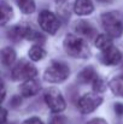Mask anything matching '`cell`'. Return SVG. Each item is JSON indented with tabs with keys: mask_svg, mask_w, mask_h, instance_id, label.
<instances>
[{
	"mask_svg": "<svg viewBox=\"0 0 123 124\" xmlns=\"http://www.w3.org/2000/svg\"><path fill=\"white\" fill-rule=\"evenodd\" d=\"M115 112L118 115V116H123V104L121 102H117V104H115Z\"/></svg>",
	"mask_w": 123,
	"mask_h": 124,
	"instance_id": "24",
	"label": "cell"
},
{
	"mask_svg": "<svg viewBox=\"0 0 123 124\" xmlns=\"http://www.w3.org/2000/svg\"><path fill=\"white\" fill-rule=\"evenodd\" d=\"M36 75H38L36 68L32 63H29L24 59L19 60L11 70L12 81H24L25 82L29 80H34V77Z\"/></svg>",
	"mask_w": 123,
	"mask_h": 124,
	"instance_id": "4",
	"label": "cell"
},
{
	"mask_svg": "<svg viewBox=\"0 0 123 124\" xmlns=\"http://www.w3.org/2000/svg\"><path fill=\"white\" fill-rule=\"evenodd\" d=\"M16 60V52L12 47H4L1 49V63L5 66H10Z\"/></svg>",
	"mask_w": 123,
	"mask_h": 124,
	"instance_id": "13",
	"label": "cell"
},
{
	"mask_svg": "<svg viewBox=\"0 0 123 124\" xmlns=\"http://www.w3.org/2000/svg\"><path fill=\"white\" fill-rule=\"evenodd\" d=\"M103 102V99L100 95H98L97 93H87L84 95H82L77 101V108L80 110V112L88 115L92 113L95 108H98Z\"/></svg>",
	"mask_w": 123,
	"mask_h": 124,
	"instance_id": "6",
	"label": "cell"
},
{
	"mask_svg": "<svg viewBox=\"0 0 123 124\" xmlns=\"http://www.w3.org/2000/svg\"><path fill=\"white\" fill-rule=\"evenodd\" d=\"M110 89L112 90V93L117 96H122L123 98V74L118 75L116 77H114L110 81Z\"/></svg>",
	"mask_w": 123,
	"mask_h": 124,
	"instance_id": "14",
	"label": "cell"
},
{
	"mask_svg": "<svg viewBox=\"0 0 123 124\" xmlns=\"http://www.w3.org/2000/svg\"><path fill=\"white\" fill-rule=\"evenodd\" d=\"M63 47H64V51L74 58L87 59L90 57V51H89L88 45L79 36L66 35L63 41Z\"/></svg>",
	"mask_w": 123,
	"mask_h": 124,
	"instance_id": "2",
	"label": "cell"
},
{
	"mask_svg": "<svg viewBox=\"0 0 123 124\" xmlns=\"http://www.w3.org/2000/svg\"><path fill=\"white\" fill-rule=\"evenodd\" d=\"M40 83L36 80H29V81H25V82L22 83V85L19 87V90H21V94L25 98H29V96H34L35 94L39 93L40 90Z\"/></svg>",
	"mask_w": 123,
	"mask_h": 124,
	"instance_id": "9",
	"label": "cell"
},
{
	"mask_svg": "<svg viewBox=\"0 0 123 124\" xmlns=\"http://www.w3.org/2000/svg\"><path fill=\"white\" fill-rule=\"evenodd\" d=\"M99 2H103V4H110V2H112L114 0H98Z\"/></svg>",
	"mask_w": 123,
	"mask_h": 124,
	"instance_id": "28",
	"label": "cell"
},
{
	"mask_svg": "<svg viewBox=\"0 0 123 124\" xmlns=\"http://www.w3.org/2000/svg\"><path fill=\"white\" fill-rule=\"evenodd\" d=\"M24 39H27L29 41H34V42H39L45 40L42 34H40L39 31H36L35 29H33L30 27H25V38Z\"/></svg>",
	"mask_w": 123,
	"mask_h": 124,
	"instance_id": "20",
	"label": "cell"
},
{
	"mask_svg": "<svg viewBox=\"0 0 123 124\" xmlns=\"http://www.w3.org/2000/svg\"><path fill=\"white\" fill-rule=\"evenodd\" d=\"M7 36L13 41H18L21 39H24L25 38V27L15 25V27L10 28V30L7 31Z\"/></svg>",
	"mask_w": 123,
	"mask_h": 124,
	"instance_id": "15",
	"label": "cell"
},
{
	"mask_svg": "<svg viewBox=\"0 0 123 124\" xmlns=\"http://www.w3.org/2000/svg\"><path fill=\"white\" fill-rule=\"evenodd\" d=\"M29 58L34 62H39L41 59H43L46 57V51L41 47L40 45H34L32 46V48L29 49Z\"/></svg>",
	"mask_w": 123,
	"mask_h": 124,
	"instance_id": "17",
	"label": "cell"
},
{
	"mask_svg": "<svg viewBox=\"0 0 123 124\" xmlns=\"http://www.w3.org/2000/svg\"><path fill=\"white\" fill-rule=\"evenodd\" d=\"M94 5L92 0H75L74 2V11L79 16H88L93 12Z\"/></svg>",
	"mask_w": 123,
	"mask_h": 124,
	"instance_id": "10",
	"label": "cell"
},
{
	"mask_svg": "<svg viewBox=\"0 0 123 124\" xmlns=\"http://www.w3.org/2000/svg\"><path fill=\"white\" fill-rule=\"evenodd\" d=\"M99 76L97 75L95 70L92 68V66H88V68H84L81 72L79 74V81L81 83H94V81L98 78Z\"/></svg>",
	"mask_w": 123,
	"mask_h": 124,
	"instance_id": "12",
	"label": "cell"
},
{
	"mask_svg": "<svg viewBox=\"0 0 123 124\" xmlns=\"http://www.w3.org/2000/svg\"><path fill=\"white\" fill-rule=\"evenodd\" d=\"M121 59H122V53L115 46H111L107 49L103 51L101 55H100V62L104 65H110V66L118 64L121 62Z\"/></svg>",
	"mask_w": 123,
	"mask_h": 124,
	"instance_id": "8",
	"label": "cell"
},
{
	"mask_svg": "<svg viewBox=\"0 0 123 124\" xmlns=\"http://www.w3.org/2000/svg\"><path fill=\"white\" fill-rule=\"evenodd\" d=\"M6 118H7V111L5 107H1V124L6 123Z\"/></svg>",
	"mask_w": 123,
	"mask_h": 124,
	"instance_id": "27",
	"label": "cell"
},
{
	"mask_svg": "<svg viewBox=\"0 0 123 124\" xmlns=\"http://www.w3.org/2000/svg\"><path fill=\"white\" fill-rule=\"evenodd\" d=\"M74 29H75V31L77 34H80V35L87 38V39H92L95 35V29L86 21H79L75 24Z\"/></svg>",
	"mask_w": 123,
	"mask_h": 124,
	"instance_id": "11",
	"label": "cell"
},
{
	"mask_svg": "<svg viewBox=\"0 0 123 124\" xmlns=\"http://www.w3.org/2000/svg\"><path fill=\"white\" fill-rule=\"evenodd\" d=\"M22 124H45V123L41 121L39 117H30V118L25 119Z\"/></svg>",
	"mask_w": 123,
	"mask_h": 124,
	"instance_id": "23",
	"label": "cell"
},
{
	"mask_svg": "<svg viewBox=\"0 0 123 124\" xmlns=\"http://www.w3.org/2000/svg\"><path fill=\"white\" fill-rule=\"evenodd\" d=\"M17 6L21 8V11L25 15H30L35 11V2L34 0H15Z\"/></svg>",
	"mask_w": 123,
	"mask_h": 124,
	"instance_id": "16",
	"label": "cell"
},
{
	"mask_svg": "<svg viewBox=\"0 0 123 124\" xmlns=\"http://www.w3.org/2000/svg\"><path fill=\"white\" fill-rule=\"evenodd\" d=\"M70 75L69 66L62 62H53L43 74V78L49 83H62L64 82Z\"/></svg>",
	"mask_w": 123,
	"mask_h": 124,
	"instance_id": "3",
	"label": "cell"
},
{
	"mask_svg": "<svg viewBox=\"0 0 123 124\" xmlns=\"http://www.w3.org/2000/svg\"><path fill=\"white\" fill-rule=\"evenodd\" d=\"M39 24H40L41 29L46 33H48L49 35H54L59 27H60V23H59V19L56 17L54 13H52L51 11L48 10H42L39 15Z\"/></svg>",
	"mask_w": 123,
	"mask_h": 124,
	"instance_id": "7",
	"label": "cell"
},
{
	"mask_svg": "<svg viewBox=\"0 0 123 124\" xmlns=\"http://www.w3.org/2000/svg\"><path fill=\"white\" fill-rule=\"evenodd\" d=\"M0 13H1V21H0V24L1 25H5L11 18H12V8L5 2V1H1V6H0Z\"/></svg>",
	"mask_w": 123,
	"mask_h": 124,
	"instance_id": "18",
	"label": "cell"
},
{
	"mask_svg": "<svg viewBox=\"0 0 123 124\" xmlns=\"http://www.w3.org/2000/svg\"><path fill=\"white\" fill-rule=\"evenodd\" d=\"M92 85H93L94 93H97V94H98V93H103V92H105V89H106V83L104 82V80L100 78V77H98Z\"/></svg>",
	"mask_w": 123,
	"mask_h": 124,
	"instance_id": "21",
	"label": "cell"
},
{
	"mask_svg": "<svg viewBox=\"0 0 123 124\" xmlns=\"http://www.w3.org/2000/svg\"><path fill=\"white\" fill-rule=\"evenodd\" d=\"M45 101L47 104V106L56 113H59V112H63L66 107V104H65V100H64V96L62 95V93L56 89V88H49L46 90L45 93Z\"/></svg>",
	"mask_w": 123,
	"mask_h": 124,
	"instance_id": "5",
	"label": "cell"
},
{
	"mask_svg": "<svg viewBox=\"0 0 123 124\" xmlns=\"http://www.w3.org/2000/svg\"><path fill=\"white\" fill-rule=\"evenodd\" d=\"M87 124H107L106 121H104L103 118H94L92 121H89Z\"/></svg>",
	"mask_w": 123,
	"mask_h": 124,
	"instance_id": "26",
	"label": "cell"
},
{
	"mask_svg": "<svg viewBox=\"0 0 123 124\" xmlns=\"http://www.w3.org/2000/svg\"><path fill=\"white\" fill-rule=\"evenodd\" d=\"M101 24L106 35L120 38L123 34V16L118 11H109L101 15Z\"/></svg>",
	"mask_w": 123,
	"mask_h": 124,
	"instance_id": "1",
	"label": "cell"
},
{
	"mask_svg": "<svg viewBox=\"0 0 123 124\" xmlns=\"http://www.w3.org/2000/svg\"><path fill=\"white\" fill-rule=\"evenodd\" d=\"M21 102H22V100H21V98H19V96H13V98H12V100H11V105H12L13 107L19 106V105H21Z\"/></svg>",
	"mask_w": 123,
	"mask_h": 124,
	"instance_id": "25",
	"label": "cell"
},
{
	"mask_svg": "<svg viewBox=\"0 0 123 124\" xmlns=\"http://www.w3.org/2000/svg\"><path fill=\"white\" fill-rule=\"evenodd\" d=\"M49 124H65V118L63 116H53L49 121Z\"/></svg>",
	"mask_w": 123,
	"mask_h": 124,
	"instance_id": "22",
	"label": "cell"
},
{
	"mask_svg": "<svg viewBox=\"0 0 123 124\" xmlns=\"http://www.w3.org/2000/svg\"><path fill=\"white\" fill-rule=\"evenodd\" d=\"M95 46L101 49V51H105L109 47L112 46V41H111V38L109 35H98L97 39H95Z\"/></svg>",
	"mask_w": 123,
	"mask_h": 124,
	"instance_id": "19",
	"label": "cell"
}]
</instances>
